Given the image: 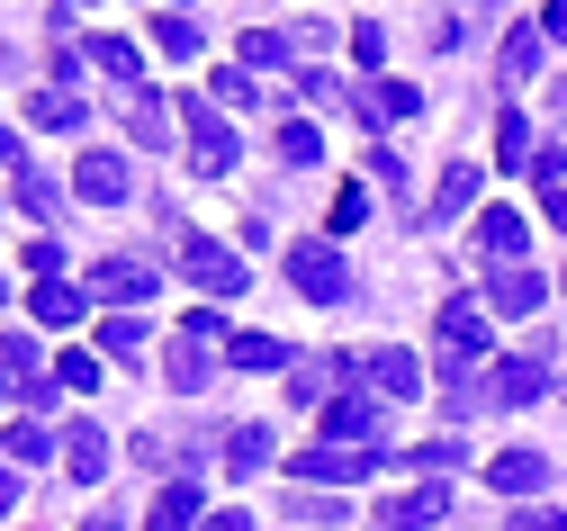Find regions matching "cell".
<instances>
[{"mask_svg":"<svg viewBox=\"0 0 567 531\" xmlns=\"http://www.w3.org/2000/svg\"><path fill=\"white\" fill-rule=\"evenodd\" d=\"M289 279H298V297H316V307H342V297H351V262L333 244H298L289 253Z\"/></svg>","mask_w":567,"mask_h":531,"instance_id":"cell-5","label":"cell"},{"mask_svg":"<svg viewBox=\"0 0 567 531\" xmlns=\"http://www.w3.org/2000/svg\"><path fill=\"white\" fill-rule=\"evenodd\" d=\"M154 262H135V253H117V262H100L91 270V297H109V307H145V297H154Z\"/></svg>","mask_w":567,"mask_h":531,"instance_id":"cell-8","label":"cell"},{"mask_svg":"<svg viewBox=\"0 0 567 531\" xmlns=\"http://www.w3.org/2000/svg\"><path fill=\"white\" fill-rule=\"evenodd\" d=\"M82 307H91V288H73V279H37V297H28V316L54 325V334H63V325H82Z\"/></svg>","mask_w":567,"mask_h":531,"instance_id":"cell-17","label":"cell"},{"mask_svg":"<svg viewBox=\"0 0 567 531\" xmlns=\"http://www.w3.org/2000/svg\"><path fill=\"white\" fill-rule=\"evenodd\" d=\"M532 72H540V28L523 19V28L505 37V91H523V82H532Z\"/></svg>","mask_w":567,"mask_h":531,"instance_id":"cell-29","label":"cell"},{"mask_svg":"<svg viewBox=\"0 0 567 531\" xmlns=\"http://www.w3.org/2000/svg\"><path fill=\"white\" fill-rule=\"evenodd\" d=\"M351 54H361V63H388V28H379V19H351Z\"/></svg>","mask_w":567,"mask_h":531,"instance_id":"cell-38","label":"cell"},{"mask_svg":"<svg viewBox=\"0 0 567 531\" xmlns=\"http://www.w3.org/2000/svg\"><path fill=\"white\" fill-rule=\"evenodd\" d=\"M279 163H324V135L307 118H289V126H279Z\"/></svg>","mask_w":567,"mask_h":531,"instance_id":"cell-35","label":"cell"},{"mask_svg":"<svg viewBox=\"0 0 567 531\" xmlns=\"http://www.w3.org/2000/svg\"><path fill=\"white\" fill-rule=\"evenodd\" d=\"M486 487L495 496H540L549 487V450H505V460L486 469Z\"/></svg>","mask_w":567,"mask_h":531,"instance_id":"cell-16","label":"cell"},{"mask_svg":"<svg viewBox=\"0 0 567 531\" xmlns=\"http://www.w3.org/2000/svg\"><path fill=\"white\" fill-rule=\"evenodd\" d=\"M73 190H82L91 207H126V198H135V172H126V154H82V163H73Z\"/></svg>","mask_w":567,"mask_h":531,"instance_id":"cell-9","label":"cell"},{"mask_svg":"<svg viewBox=\"0 0 567 531\" xmlns=\"http://www.w3.org/2000/svg\"><path fill=\"white\" fill-rule=\"evenodd\" d=\"M226 360L235 369H298V351L279 343V334H226Z\"/></svg>","mask_w":567,"mask_h":531,"instance_id":"cell-20","label":"cell"},{"mask_svg":"<svg viewBox=\"0 0 567 531\" xmlns=\"http://www.w3.org/2000/svg\"><path fill=\"white\" fill-rule=\"evenodd\" d=\"M154 54L198 63V19H189V10H154Z\"/></svg>","mask_w":567,"mask_h":531,"instance_id":"cell-23","label":"cell"},{"mask_svg":"<svg viewBox=\"0 0 567 531\" xmlns=\"http://www.w3.org/2000/svg\"><path fill=\"white\" fill-rule=\"evenodd\" d=\"M549 225H558V235H567V190H549Z\"/></svg>","mask_w":567,"mask_h":531,"instance_id":"cell-48","label":"cell"},{"mask_svg":"<svg viewBox=\"0 0 567 531\" xmlns=\"http://www.w3.org/2000/svg\"><path fill=\"white\" fill-rule=\"evenodd\" d=\"M361 216H370V190H342V198H333V235H351Z\"/></svg>","mask_w":567,"mask_h":531,"instance_id":"cell-40","label":"cell"},{"mask_svg":"<svg viewBox=\"0 0 567 531\" xmlns=\"http://www.w3.org/2000/svg\"><path fill=\"white\" fill-rule=\"evenodd\" d=\"M370 181H379V190H388V198H405V163H396V154H388V144H379V154H370Z\"/></svg>","mask_w":567,"mask_h":531,"instance_id":"cell-39","label":"cell"},{"mask_svg":"<svg viewBox=\"0 0 567 531\" xmlns=\"http://www.w3.org/2000/svg\"><path fill=\"white\" fill-rule=\"evenodd\" d=\"M145 343H154V334H145V316H109V325H100V351H109V360H135Z\"/></svg>","mask_w":567,"mask_h":531,"instance_id":"cell-34","label":"cell"},{"mask_svg":"<svg viewBox=\"0 0 567 531\" xmlns=\"http://www.w3.org/2000/svg\"><path fill=\"white\" fill-rule=\"evenodd\" d=\"M54 388L91 397V388H100V351H63V360H54Z\"/></svg>","mask_w":567,"mask_h":531,"instance_id":"cell-36","label":"cell"},{"mask_svg":"<svg viewBox=\"0 0 567 531\" xmlns=\"http://www.w3.org/2000/svg\"><path fill=\"white\" fill-rule=\"evenodd\" d=\"M0 163H19V135H10V126H0Z\"/></svg>","mask_w":567,"mask_h":531,"instance_id":"cell-49","label":"cell"},{"mask_svg":"<svg viewBox=\"0 0 567 531\" xmlns=\"http://www.w3.org/2000/svg\"><path fill=\"white\" fill-rule=\"evenodd\" d=\"M54 450H63V441H54L45 423H10V432H0V460H10V469H37V460H54Z\"/></svg>","mask_w":567,"mask_h":531,"instance_id":"cell-22","label":"cell"},{"mask_svg":"<svg viewBox=\"0 0 567 531\" xmlns=\"http://www.w3.org/2000/svg\"><path fill=\"white\" fill-rule=\"evenodd\" d=\"M198 531H252V513H244V504H226V513H207Z\"/></svg>","mask_w":567,"mask_h":531,"instance_id":"cell-44","label":"cell"},{"mask_svg":"<svg viewBox=\"0 0 567 531\" xmlns=\"http://www.w3.org/2000/svg\"><path fill=\"white\" fill-rule=\"evenodd\" d=\"M388 531H442L451 522V478H423V487H405L388 513H379Z\"/></svg>","mask_w":567,"mask_h":531,"instance_id":"cell-6","label":"cell"},{"mask_svg":"<svg viewBox=\"0 0 567 531\" xmlns=\"http://www.w3.org/2000/svg\"><path fill=\"white\" fill-rule=\"evenodd\" d=\"M207 100H217V109H261L270 91L252 82V72H244V63H226V72H217V91H207Z\"/></svg>","mask_w":567,"mask_h":531,"instance_id":"cell-33","label":"cell"},{"mask_svg":"<svg viewBox=\"0 0 567 531\" xmlns=\"http://www.w3.org/2000/svg\"><path fill=\"white\" fill-rule=\"evenodd\" d=\"M532 181H540V190H567V144H549V154L532 163Z\"/></svg>","mask_w":567,"mask_h":531,"instance_id":"cell-42","label":"cell"},{"mask_svg":"<svg viewBox=\"0 0 567 531\" xmlns=\"http://www.w3.org/2000/svg\"><path fill=\"white\" fill-rule=\"evenodd\" d=\"M28 118H37V126H54V135H82V118H91V109H82L73 91H37V100H28Z\"/></svg>","mask_w":567,"mask_h":531,"instance_id":"cell-28","label":"cell"},{"mask_svg":"<svg viewBox=\"0 0 567 531\" xmlns=\"http://www.w3.org/2000/svg\"><path fill=\"white\" fill-rule=\"evenodd\" d=\"M351 369L370 378V397H379V406H388V397H414V388H423V369H414V351H396V343H388V351H361Z\"/></svg>","mask_w":567,"mask_h":531,"instance_id":"cell-11","label":"cell"},{"mask_svg":"<svg viewBox=\"0 0 567 531\" xmlns=\"http://www.w3.org/2000/svg\"><path fill=\"white\" fill-rule=\"evenodd\" d=\"M495 163H505V172H532V163H540V144H532V118H523V109L495 118Z\"/></svg>","mask_w":567,"mask_h":531,"instance_id":"cell-21","label":"cell"},{"mask_svg":"<svg viewBox=\"0 0 567 531\" xmlns=\"http://www.w3.org/2000/svg\"><path fill=\"white\" fill-rule=\"evenodd\" d=\"M270 450H279L270 423H244V432L226 441V469H235V478H261V469H270Z\"/></svg>","mask_w":567,"mask_h":531,"instance_id":"cell-25","label":"cell"},{"mask_svg":"<svg viewBox=\"0 0 567 531\" xmlns=\"http://www.w3.org/2000/svg\"><path fill=\"white\" fill-rule=\"evenodd\" d=\"M477 181H486L477 163H451V172H442V198H433V225H451L460 207H477Z\"/></svg>","mask_w":567,"mask_h":531,"instance_id":"cell-26","label":"cell"},{"mask_svg":"<svg viewBox=\"0 0 567 531\" xmlns=\"http://www.w3.org/2000/svg\"><path fill=\"white\" fill-rule=\"evenodd\" d=\"M298 100H307V109H333V100H342V82H333V72H307Z\"/></svg>","mask_w":567,"mask_h":531,"instance_id":"cell-41","label":"cell"},{"mask_svg":"<svg viewBox=\"0 0 567 531\" xmlns=\"http://www.w3.org/2000/svg\"><path fill=\"white\" fill-rule=\"evenodd\" d=\"M10 504H19V469H10V460H0V513H10Z\"/></svg>","mask_w":567,"mask_h":531,"instance_id":"cell-47","label":"cell"},{"mask_svg":"<svg viewBox=\"0 0 567 531\" xmlns=\"http://www.w3.org/2000/svg\"><path fill=\"white\" fill-rule=\"evenodd\" d=\"M0 378H10V388L45 378V360H37V343H28V334H0Z\"/></svg>","mask_w":567,"mask_h":531,"instance_id":"cell-32","label":"cell"},{"mask_svg":"<svg viewBox=\"0 0 567 531\" xmlns=\"http://www.w3.org/2000/svg\"><path fill=\"white\" fill-rule=\"evenodd\" d=\"M217 343H226V316H217V307H198V316H189V325L172 334L163 369H172V388H181V397H198V388H207V369H217L207 351H217Z\"/></svg>","mask_w":567,"mask_h":531,"instance_id":"cell-1","label":"cell"},{"mask_svg":"<svg viewBox=\"0 0 567 531\" xmlns=\"http://www.w3.org/2000/svg\"><path fill=\"white\" fill-rule=\"evenodd\" d=\"M207 513H198V487L189 478H172L163 496H154V513H145V531H198Z\"/></svg>","mask_w":567,"mask_h":531,"instance_id":"cell-19","label":"cell"},{"mask_svg":"<svg viewBox=\"0 0 567 531\" xmlns=\"http://www.w3.org/2000/svg\"><path fill=\"white\" fill-rule=\"evenodd\" d=\"M514 531H567V513H523Z\"/></svg>","mask_w":567,"mask_h":531,"instance_id":"cell-46","label":"cell"},{"mask_svg":"<svg viewBox=\"0 0 567 531\" xmlns=\"http://www.w3.org/2000/svg\"><path fill=\"white\" fill-rule=\"evenodd\" d=\"M540 297H549V279H540L532 262H495V270H486V307H495V316H532Z\"/></svg>","mask_w":567,"mask_h":531,"instance_id":"cell-7","label":"cell"},{"mask_svg":"<svg viewBox=\"0 0 567 531\" xmlns=\"http://www.w3.org/2000/svg\"><path fill=\"white\" fill-rule=\"evenodd\" d=\"M91 63L109 72V82H126V91L145 82V54H135V37H91Z\"/></svg>","mask_w":567,"mask_h":531,"instance_id":"cell-24","label":"cell"},{"mask_svg":"<svg viewBox=\"0 0 567 531\" xmlns=\"http://www.w3.org/2000/svg\"><path fill=\"white\" fill-rule=\"evenodd\" d=\"M63 469H73L82 487H100L109 478V432L100 423H73V432H63Z\"/></svg>","mask_w":567,"mask_h":531,"instance_id":"cell-18","label":"cell"},{"mask_svg":"<svg viewBox=\"0 0 567 531\" xmlns=\"http://www.w3.org/2000/svg\"><path fill=\"white\" fill-rule=\"evenodd\" d=\"M558 288H567V279H558Z\"/></svg>","mask_w":567,"mask_h":531,"instance_id":"cell-50","label":"cell"},{"mask_svg":"<svg viewBox=\"0 0 567 531\" xmlns=\"http://www.w3.org/2000/svg\"><path fill=\"white\" fill-rule=\"evenodd\" d=\"M540 388H549V343H532V351H514L495 369V406H532Z\"/></svg>","mask_w":567,"mask_h":531,"instance_id":"cell-12","label":"cell"},{"mask_svg":"<svg viewBox=\"0 0 567 531\" xmlns=\"http://www.w3.org/2000/svg\"><path fill=\"white\" fill-rule=\"evenodd\" d=\"M19 207H28L37 225H54V207H63V190H54V181H45L37 163H19Z\"/></svg>","mask_w":567,"mask_h":531,"instance_id":"cell-31","label":"cell"},{"mask_svg":"<svg viewBox=\"0 0 567 531\" xmlns=\"http://www.w3.org/2000/svg\"><path fill=\"white\" fill-rule=\"evenodd\" d=\"M181 279L207 288V297H244V253L235 244H207V235H181Z\"/></svg>","mask_w":567,"mask_h":531,"instance_id":"cell-4","label":"cell"},{"mask_svg":"<svg viewBox=\"0 0 567 531\" xmlns=\"http://www.w3.org/2000/svg\"><path fill=\"white\" fill-rule=\"evenodd\" d=\"M370 469H388V450L316 441V450H298V460H289V478H298V487H351V478H370Z\"/></svg>","mask_w":567,"mask_h":531,"instance_id":"cell-3","label":"cell"},{"mask_svg":"<svg viewBox=\"0 0 567 531\" xmlns=\"http://www.w3.org/2000/svg\"><path fill=\"white\" fill-rule=\"evenodd\" d=\"M289 54H298V45L279 37V28H244V72H279Z\"/></svg>","mask_w":567,"mask_h":531,"instance_id":"cell-30","label":"cell"},{"mask_svg":"<svg viewBox=\"0 0 567 531\" xmlns=\"http://www.w3.org/2000/svg\"><path fill=\"white\" fill-rule=\"evenodd\" d=\"M351 109H361L370 126H405V118L423 109V91H414V82H361V91H351Z\"/></svg>","mask_w":567,"mask_h":531,"instance_id":"cell-14","label":"cell"},{"mask_svg":"<svg viewBox=\"0 0 567 531\" xmlns=\"http://www.w3.org/2000/svg\"><path fill=\"white\" fill-rule=\"evenodd\" d=\"M126 126H135V144H172V109L154 91H126Z\"/></svg>","mask_w":567,"mask_h":531,"instance_id":"cell-27","label":"cell"},{"mask_svg":"<svg viewBox=\"0 0 567 531\" xmlns=\"http://www.w3.org/2000/svg\"><path fill=\"white\" fill-rule=\"evenodd\" d=\"M396 460H414L423 478H451L460 469V441H414V450H396Z\"/></svg>","mask_w":567,"mask_h":531,"instance_id":"cell-37","label":"cell"},{"mask_svg":"<svg viewBox=\"0 0 567 531\" xmlns=\"http://www.w3.org/2000/svg\"><path fill=\"white\" fill-rule=\"evenodd\" d=\"M370 432H379V397L361 388V397H333L324 406V441H351V450H370Z\"/></svg>","mask_w":567,"mask_h":531,"instance_id":"cell-15","label":"cell"},{"mask_svg":"<svg viewBox=\"0 0 567 531\" xmlns=\"http://www.w3.org/2000/svg\"><path fill=\"white\" fill-rule=\"evenodd\" d=\"M28 270H37V279H54V270H63V244H54V235H37V244H28Z\"/></svg>","mask_w":567,"mask_h":531,"instance_id":"cell-43","label":"cell"},{"mask_svg":"<svg viewBox=\"0 0 567 531\" xmlns=\"http://www.w3.org/2000/svg\"><path fill=\"white\" fill-rule=\"evenodd\" d=\"M181 126H189V163H198V172H235V163H244V144H235V126H226L217 100L189 91V100H181Z\"/></svg>","mask_w":567,"mask_h":531,"instance_id":"cell-2","label":"cell"},{"mask_svg":"<svg viewBox=\"0 0 567 531\" xmlns=\"http://www.w3.org/2000/svg\"><path fill=\"white\" fill-rule=\"evenodd\" d=\"M540 37H567V0H549V10H540Z\"/></svg>","mask_w":567,"mask_h":531,"instance_id":"cell-45","label":"cell"},{"mask_svg":"<svg viewBox=\"0 0 567 531\" xmlns=\"http://www.w3.org/2000/svg\"><path fill=\"white\" fill-rule=\"evenodd\" d=\"M477 253H486V270H495V262H523V253H532V225H523L514 207H486V216H477Z\"/></svg>","mask_w":567,"mask_h":531,"instance_id":"cell-13","label":"cell"},{"mask_svg":"<svg viewBox=\"0 0 567 531\" xmlns=\"http://www.w3.org/2000/svg\"><path fill=\"white\" fill-rule=\"evenodd\" d=\"M433 334H442V360H460V369H468V360L486 351V307H477V297H451Z\"/></svg>","mask_w":567,"mask_h":531,"instance_id":"cell-10","label":"cell"}]
</instances>
